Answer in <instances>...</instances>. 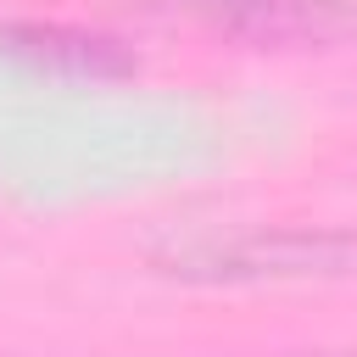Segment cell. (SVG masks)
<instances>
[{
  "instance_id": "cell-1",
  "label": "cell",
  "mask_w": 357,
  "mask_h": 357,
  "mask_svg": "<svg viewBox=\"0 0 357 357\" xmlns=\"http://www.w3.org/2000/svg\"><path fill=\"white\" fill-rule=\"evenodd\" d=\"M151 262L195 284H262V279H346L357 273V229L340 223H257L223 234H184L151 245Z\"/></svg>"
},
{
  "instance_id": "cell-2",
  "label": "cell",
  "mask_w": 357,
  "mask_h": 357,
  "mask_svg": "<svg viewBox=\"0 0 357 357\" xmlns=\"http://www.w3.org/2000/svg\"><path fill=\"white\" fill-rule=\"evenodd\" d=\"M201 28L251 50H335L357 39V0H178Z\"/></svg>"
},
{
  "instance_id": "cell-3",
  "label": "cell",
  "mask_w": 357,
  "mask_h": 357,
  "mask_svg": "<svg viewBox=\"0 0 357 357\" xmlns=\"http://www.w3.org/2000/svg\"><path fill=\"white\" fill-rule=\"evenodd\" d=\"M0 50L28 61V67H50L67 78H123L134 73V50L106 33V28H78V22H6L0 28Z\"/></svg>"
},
{
  "instance_id": "cell-4",
  "label": "cell",
  "mask_w": 357,
  "mask_h": 357,
  "mask_svg": "<svg viewBox=\"0 0 357 357\" xmlns=\"http://www.w3.org/2000/svg\"><path fill=\"white\" fill-rule=\"evenodd\" d=\"M279 357H340V351H279Z\"/></svg>"
}]
</instances>
